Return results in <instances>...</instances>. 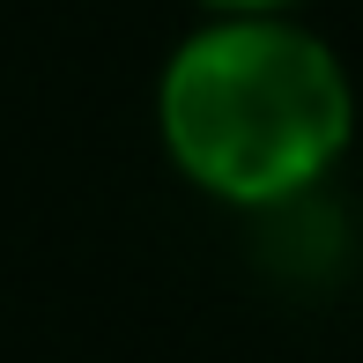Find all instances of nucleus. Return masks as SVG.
<instances>
[{
	"label": "nucleus",
	"mask_w": 363,
	"mask_h": 363,
	"mask_svg": "<svg viewBox=\"0 0 363 363\" xmlns=\"http://www.w3.org/2000/svg\"><path fill=\"white\" fill-rule=\"evenodd\" d=\"M156 148L201 201L274 216L356 148V74L304 15H201L156 67Z\"/></svg>",
	"instance_id": "obj_1"
},
{
	"label": "nucleus",
	"mask_w": 363,
	"mask_h": 363,
	"mask_svg": "<svg viewBox=\"0 0 363 363\" xmlns=\"http://www.w3.org/2000/svg\"><path fill=\"white\" fill-rule=\"evenodd\" d=\"M193 15H304L311 0H186Z\"/></svg>",
	"instance_id": "obj_2"
}]
</instances>
